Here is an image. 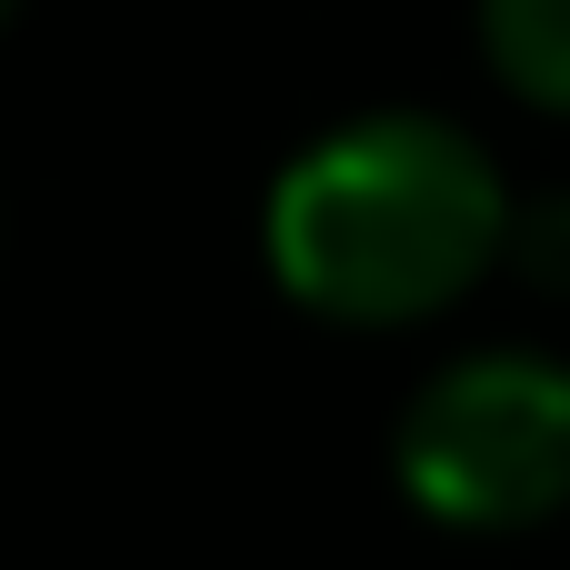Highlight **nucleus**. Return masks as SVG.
Segmentation results:
<instances>
[{"mask_svg": "<svg viewBox=\"0 0 570 570\" xmlns=\"http://www.w3.org/2000/svg\"><path fill=\"white\" fill-rule=\"evenodd\" d=\"M481 50L531 110L570 120V0H481Z\"/></svg>", "mask_w": 570, "mask_h": 570, "instance_id": "nucleus-3", "label": "nucleus"}, {"mask_svg": "<svg viewBox=\"0 0 570 570\" xmlns=\"http://www.w3.org/2000/svg\"><path fill=\"white\" fill-rule=\"evenodd\" d=\"M501 261H521V281H541V291H570V190H551L541 210H511Z\"/></svg>", "mask_w": 570, "mask_h": 570, "instance_id": "nucleus-4", "label": "nucleus"}, {"mask_svg": "<svg viewBox=\"0 0 570 570\" xmlns=\"http://www.w3.org/2000/svg\"><path fill=\"white\" fill-rule=\"evenodd\" d=\"M261 240H271V271L301 311L351 321V331H391V321L451 311L461 291H481L501 271L511 190L461 120L371 110V120L321 130L271 180Z\"/></svg>", "mask_w": 570, "mask_h": 570, "instance_id": "nucleus-1", "label": "nucleus"}, {"mask_svg": "<svg viewBox=\"0 0 570 570\" xmlns=\"http://www.w3.org/2000/svg\"><path fill=\"white\" fill-rule=\"evenodd\" d=\"M391 471L411 511L451 531H541L570 511V361L551 351H461L441 361L401 431Z\"/></svg>", "mask_w": 570, "mask_h": 570, "instance_id": "nucleus-2", "label": "nucleus"}, {"mask_svg": "<svg viewBox=\"0 0 570 570\" xmlns=\"http://www.w3.org/2000/svg\"><path fill=\"white\" fill-rule=\"evenodd\" d=\"M10 10H20V0H0V30H10Z\"/></svg>", "mask_w": 570, "mask_h": 570, "instance_id": "nucleus-5", "label": "nucleus"}]
</instances>
